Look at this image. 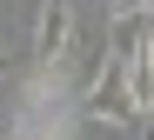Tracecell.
<instances>
[{
  "label": "cell",
  "mask_w": 154,
  "mask_h": 140,
  "mask_svg": "<svg viewBox=\"0 0 154 140\" xmlns=\"http://www.w3.org/2000/svg\"><path fill=\"white\" fill-rule=\"evenodd\" d=\"M81 120H94V127H114V133H134V100H127V80H121V53H114V67L94 80V87L81 94Z\"/></svg>",
  "instance_id": "1"
},
{
  "label": "cell",
  "mask_w": 154,
  "mask_h": 140,
  "mask_svg": "<svg viewBox=\"0 0 154 140\" xmlns=\"http://www.w3.org/2000/svg\"><path fill=\"white\" fill-rule=\"evenodd\" d=\"M67 47H74V7L67 0H40V13H34V60L40 67H67Z\"/></svg>",
  "instance_id": "2"
},
{
  "label": "cell",
  "mask_w": 154,
  "mask_h": 140,
  "mask_svg": "<svg viewBox=\"0 0 154 140\" xmlns=\"http://www.w3.org/2000/svg\"><path fill=\"white\" fill-rule=\"evenodd\" d=\"M100 13H107V27H127V20H147L154 0H100Z\"/></svg>",
  "instance_id": "3"
},
{
  "label": "cell",
  "mask_w": 154,
  "mask_h": 140,
  "mask_svg": "<svg viewBox=\"0 0 154 140\" xmlns=\"http://www.w3.org/2000/svg\"><path fill=\"white\" fill-rule=\"evenodd\" d=\"M0 73H7V60H0Z\"/></svg>",
  "instance_id": "4"
},
{
  "label": "cell",
  "mask_w": 154,
  "mask_h": 140,
  "mask_svg": "<svg viewBox=\"0 0 154 140\" xmlns=\"http://www.w3.org/2000/svg\"><path fill=\"white\" fill-rule=\"evenodd\" d=\"M147 20H154V13H147Z\"/></svg>",
  "instance_id": "5"
}]
</instances>
